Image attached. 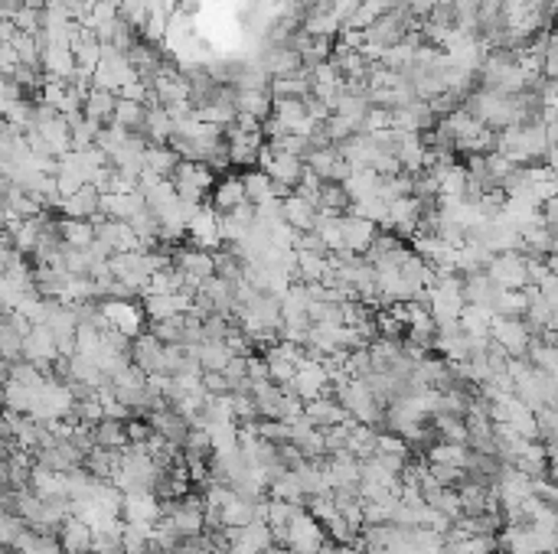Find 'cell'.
Segmentation results:
<instances>
[{"mask_svg":"<svg viewBox=\"0 0 558 554\" xmlns=\"http://www.w3.org/2000/svg\"><path fill=\"white\" fill-rule=\"evenodd\" d=\"M490 277H496V284L503 290H526L532 287L529 277V258L519 255V251H503V255H493L490 261Z\"/></svg>","mask_w":558,"mask_h":554,"instance_id":"cell-1","label":"cell"},{"mask_svg":"<svg viewBox=\"0 0 558 554\" xmlns=\"http://www.w3.org/2000/svg\"><path fill=\"white\" fill-rule=\"evenodd\" d=\"M258 59H261V65L271 72V79H291V75H301V72H307L304 56H301V49H294V46L268 43L258 53Z\"/></svg>","mask_w":558,"mask_h":554,"instance_id":"cell-2","label":"cell"},{"mask_svg":"<svg viewBox=\"0 0 558 554\" xmlns=\"http://www.w3.org/2000/svg\"><path fill=\"white\" fill-rule=\"evenodd\" d=\"M503 297V287L496 284V277H490V271H474V274H464V300L470 307H484V310H493Z\"/></svg>","mask_w":558,"mask_h":554,"instance_id":"cell-3","label":"cell"},{"mask_svg":"<svg viewBox=\"0 0 558 554\" xmlns=\"http://www.w3.org/2000/svg\"><path fill=\"white\" fill-rule=\"evenodd\" d=\"M131 362L137 368H144L147 376H163V366H167V342H161L151 330L135 336V346H131Z\"/></svg>","mask_w":558,"mask_h":554,"instance_id":"cell-4","label":"cell"},{"mask_svg":"<svg viewBox=\"0 0 558 554\" xmlns=\"http://www.w3.org/2000/svg\"><path fill=\"white\" fill-rule=\"evenodd\" d=\"M382 232V225L362 219V215L346 212L343 215V248L356 251V255H366L376 242V235Z\"/></svg>","mask_w":558,"mask_h":554,"instance_id":"cell-5","label":"cell"},{"mask_svg":"<svg viewBox=\"0 0 558 554\" xmlns=\"http://www.w3.org/2000/svg\"><path fill=\"white\" fill-rule=\"evenodd\" d=\"M317 212H320V209H317L314 203H307L304 196H298V193H291L288 199H281V215H284V222H288L294 232H314Z\"/></svg>","mask_w":558,"mask_h":554,"instance_id":"cell-6","label":"cell"},{"mask_svg":"<svg viewBox=\"0 0 558 554\" xmlns=\"http://www.w3.org/2000/svg\"><path fill=\"white\" fill-rule=\"evenodd\" d=\"M59 215H65V219H95V215H101V193L92 183H85L75 196L63 199Z\"/></svg>","mask_w":558,"mask_h":554,"instance_id":"cell-7","label":"cell"},{"mask_svg":"<svg viewBox=\"0 0 558 554\" xmlns=\"http://www.w3.org/2000/svg\"><path fill=\"white\" fill-rule=\"evenodd\" d=\"M59 541L69 554H92V541H95V528L89 522H82L79 515H69L65 525L59 528Z\"/></svg>","mask_w":558,"mask_h":554,"instance_id":"cell-8","label":"cell"},{"mask_svg":"<svg viewBox=\"0 0 558 554\" xmlns=\"http://www.w3.org/2000/svg\"><path fill=\"white\" fill-rule=\"evenodd\" d=\"M304 414L314 420L317 428H336V424H343V420H350L346 408L336 402L334 394H320V398H314V402H307Z\"/></svg>","mask_w":558,"mask_h":554,"instance_id":"cell-9","label":"cell"},{"mask_svg":"<svg viewBox=\"0 0 558 554\" xmlns=\"http://www.w3.org/2000/svg\"><path fill=\"white\" fill-rule=\"evenodd\" d=\"M118 91L109 89H99V85H92L89 99H85V108H82V115L95 121V125H111L115 121V108H118Z\"/></svg>","mask_w":558,"mask_h":554,"instance_id":"cell-10","label":"cell"},{"mask_svg":"<svg viewBox=\"0 0 558 554\" xmlns=\"http://www.w3.org/2000/svg\"><path fill=\"white\" fill-rule=\"evenodd\" d=\"M245 179L242 177H222L213 189V209L216 212H235L239 206H245Z\"/></svg>","mask_w":558,"mask_h":554,"instance_id":"cell-11","label":"cell"},{"mask_svg":"<svg viewBox=\"0 0 558 554\" xmlns=\"http://www.w3.org/2000/svg\"><path fill=\"white\" fill-rule=\"evenodd\" d=\"M242 179H245V196H248V203H252L255 209L268 206V203H275V199H278L275 179H271L268 173L261 170V167H252V170H245Z\"/></svg>","mask_w":558,"mask_h":554,"instance_id":"cell-12","label":"cell"},{"mask_svg":"<svg viewBox=\"0 0 558 554\" xmlns=\"http://www.w3.org/2000/svg\"><path fill=\"white\" fill-rule=\"evenodd\" d=\"M180 163H183V157L173 151L170 143H151L144 151V170L157 173L161 179H170Z\"/></svg>","mask_w":558,"mask_h":554,"instance_id":"cell-13","label":"cell"},{"mask_svg":"<svg viewBox=\"0 0 558 554\" xmlns=\"http://www.w3.org/2000/svg\"><path fill=\"white\" fill-rule=\"evenodd\" d=\"M235 105H239V115H248V117H255V121H268V117L275 115V95H271V89L239 91Z\"/></svg>","mask_w":558,"mask_h":554,"instance_id":"cell-14","label":"cell"},{"mask_svg":"<svg viewBox=\"0 0 558 554\" xmlns=\"http://www.w3.org/2000/svg\"><path fill=\"white\" fill-rule=\"evenodd\" d=\"M95 444H99V447H109V450L131 447V437H127V420L105 418L101 424H95Z\"/></svg>","mask_w":558,"mask_h":554,"instance_id":"cell-15","label":"cell"},{"mask_svg":"<svg viewBox=\"0 0 558 554\" xmlns=\"http://www.w3.org/2000/svg\"><path fill=\"white\" fill-rule=\"evenodd\" d=\"M63 238L73 248H89L99 235H95V222L92 219H65L63 215Z\"/></svg>","mask_w":558,"mask_h":554,"instance_id":"cell-16","label":"cell"},{"mask_svg":"<svg viewBox=\"0 0 558 554\" xmlns=\"http://www.w3.org/2000/svg\"><path fill=\"white\" fill-rule=\"evenodd\" d=\"M196 352H199V362H203V372H225L229 359L235 356L232 349H229V342H199Z\"/></svg>","mask_w":558,"mask_h":554,"instance_id":"cell-17","label":"cell"},{"mask_svg":"<svg viewBox=\"0 0 558 554\" xmlns=\"http://www.w3.org/2000/svg\"><path fill=\"white\" fill-rule=\"evenodd\" d=\"M203 388L206 394H232V382L225 378V372H203Z\"/></svg>","mask_w":558,"mask_h":554,"instance_id":"cell-18","label":"cell"},{"mask_svg":"<svg viewBox=\"0 0 558 554\" xmlns=\"http://www.w3.org/2000/svg\"><path fill=\"white\" fill-rule=\"evenodd\" d=\"M542 219H545V225H558V196L542 203Z\"/></svg>","mask_w":558,"mask_h":554,"instance_id":"cell-19","label":"cell"},{"mask_svg":"<svg viewBox=\"0 0 558 554\" xmlns=\"http://www.w3.org/2000/svg\"><path fill=\"white\" fill-rule=\"evenodd\" d=\"M542 167H545V170H552L558 177V143H552V147H549V153H545Z\"/></svg>","mask_w":558,"mask_h":554,"instance_id":"cell-20","label":"cell"}]
</instances>
